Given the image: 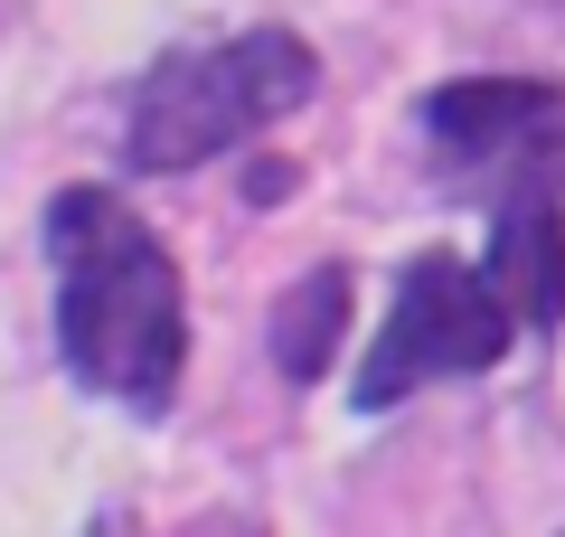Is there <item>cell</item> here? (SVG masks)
Returning <instances> with one entry per match:
<instances>
[{"instance_id": "6da1fadb", "label": "cell", "mask_w": 565, "mask_h": 537, "mask_svg": "<svg viewBox=\"0 0 565 537\" xmlns=\"http://www.w3.org/2000/svg\"><path fill=\"white\" fill-rule=\"evenodd\" d=\"M47 264H57V349L95 397L161 415L189 368V293L180 264L114 189L47 199Z\"/></svg>"}, {"instance_id": "7a4b0ae2", "label": "cell", "mask_w": 565, "mask_h": 537, "mask_svg": "<svg viewBox=\"0 0 565 537\" xmlns=\"http://www.w3.org/2000/svg\"><path fill=\"white\" fill-rule=\"evenodd\" d=\"M321 57L292 29H236L217 48H180L132 85V123H122V160L132 170H199V160L255 141L264 123L302 114Z\"/></svg>"}, {"instance_id": "3957f363", "label": "cell", "mask_w": 565, "mask_h": 537, "mask_svg": "<svg viewBox=\"0 0 565 537\" xmlns=\"http://www.w3.org/2000/svg\"><path fill=\"white\" fill-rule=\"evenodd\" d=\"M509 339H519V312L500 302V283L462 255H415L396 283V312L386 330L367 339V368H359V415H386L405 406L415 387L434 378H481L500 368Z\"/></svg>"}, {"instance_id": "277c9868", "label": "cell", "mask_w": 565, "mask_h": 537, "mask_svg": "<svg viewBox=\"0 0 565 537\" xmlns=\"http://www.w3.org/2000/svg\"><path fill=\"white\" fill-rule=\"evenodd\" d=\"M424 133L462 179L500 170V199H556L565 189V95L527 76H462L424 95Z\"/></svg>"}, {"instance_id": "5b68a950", "label": "cell", "mask_w": 565, "mask_h": 537, "mask_svg": "<svg viewBox=\"0 0 565 537\" xmlns=\"http://www.w3.org/2000/svg\"><path fill=\"white\" fill-rule=\"evenodd\" d=\"M481 274L500 283V302L527 330H556L565 320V218H556V199H500Z\"/></svg>"}, {"instance_id": "8992f818", "label": "cell", "mask_w": 565, "mask_h": 537, "mask_svg": "<svg viewBox=\"0 0 565 537\" xmlns=\"http://www.w3.org/2000/svg\"><path fill=\"white\" fill-rule=\"evenodd\" d=\"M340 330H349V274H340V264H321V274H302L292 293H282V312H274L282 378L311 387V378L330 368V349H340Z\"/></svg>"}]
</instances>
